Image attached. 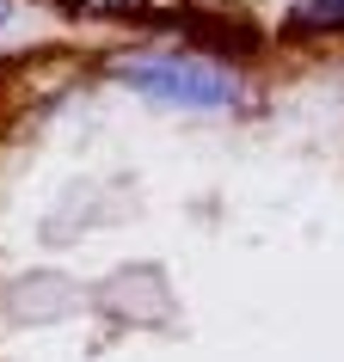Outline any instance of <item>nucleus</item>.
Listing matches in <instances>:
<instances>
[{
    "instance_id": "4",
    "label": "nucleus",
    "mask_w": 344,
    "mask_h": 362,
    "mask_svg": "<svg viewBox=\"0 0 344 362\" xmlns=\"http://www.w3.org/2000/svg\"><path fill=\"white\" fill-rule=\"evenodd\" d=\"M0 25H6V0H0Z\"/></svg>"
},
{
    "instance_id": "2",
    "label": "nucleus",
    "mask_w": 344,
    "mask_h": 362,
    "mask_svg": "<svg viewBox=\"0 0 344 362\" xmlns=\"http://www.w3.org/2000/svg\"><path fill=\"white\" fill-rule=\"evenodd\" d=\"M283 37H344V0H295Z\"/></svg>"
},
{
    "instance_id": "1",
    "label": "nucleus",
    "mask_w": 344,
    "mask_h": 362,
    "mask_svg": "<svg viewBox=\"0 0 344 362\" xmlns=\"http://www.w3.org/2000/svg\"><path fill=\"white\" fill-rule=\"evenodd\" d=\"M111 74L130 86V93L154 98V105H172V111H203V117H234L252 105V86L234 74L228 62L215 56H185V49H135V56H117Z\"/></svg>"
},
{
    "instance_id": "3",
    "label": "nucleus",
    "mask_w": 344,
    "mask_h": 362,
    "mask_svg": "<svg viewBox=\"0 0 344 362\" xmlns=\"http://www.w3.org/2000/svg\"><path fill=\"white\" fill-rule=\"evenodd\" d=\"M62 6H74V13H98V19H117V13H142L148 0H62Z\"/></svg>"
}]
</instances>
